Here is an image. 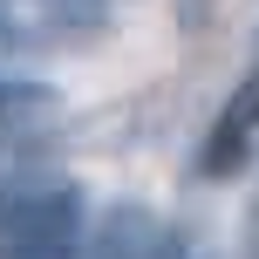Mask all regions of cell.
I'll use <instances>...</instances> for the list:
<instances>
[{"label":"cell","mask_w":259,"mask_h":259,"mask_svg":"<svg viewBox=\"0 0 259 259\" xmlns=\"http://www.w3.org/2000/svg\"><path fill=\"white\" fill-rule=\"evenodd\" d=\"M252 130H259V68L232 89V103L219 109V123H211V143H205V170L239 164V157H246V143H252Z\"/></svg>","instance_id":"obj_3"},{"label":"cell","mask_w":259,"mask_h":259,"mask_svg":"<svg viewBox=\"0 0 259 259\" xmlns=\"http://www.w3.org/2000/svg\"><path fill=\"white\" fill-rule=\"evenodd\" d=\"M75 239H82V191L68 178L0 191V259H75Z\"/></svg>","instance_id":"obj_1"},{"label":"cell","mask_w":259,"mask_h":259,"mask_svg":"<svg viewBox=\"0 0 259 259\" xmlns=\"http://www.w3.org/2000/svg\"><path fill=\"white\" fill-rule=\"evenodd\" d=\"M55 96L41 89V82H27V75H0V123L14 116V109H48Z\"/></svg>","instance_id":"obj_4"},{"label":"cell","mask_w":259,"mask_h":259,"mask_svg":"<svg viewBox=\"0 0 259 259\" xmlns=\"http://www.w3.org/2000/svg\"><path fill=\"white\" fill-rule=\"evenodd\" d=\"M89 259H184L178 252V232H170L157 211L143 205H116L89 239Z\"/></svg>","instance_id":"obj_2"}]
</instances>
